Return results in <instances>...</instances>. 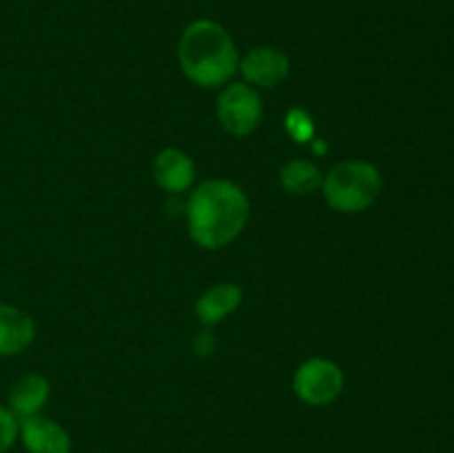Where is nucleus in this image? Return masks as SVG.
Returning a JSON list of instances; mask_svg holds the SVG:
<instances>
[{"instance_id": "f03ea898", "label": "nucleus", "mask_w": 454, "mask_h": 453, "mask_svg": "<svg viewBox=\"0 0 454 453\" xmlns=\"http://www.w3.org/2000/svg\"><path fill=\"white\" fill-rule=\"evenodd\" d=\"M180 65L200 87H220L239 69V56L229 31L215 20H195L180 38Z\"/></svg>"}, {"instance_id": "2eb2a0df", "label": "nucleus", "mask_w": 454, "mask_h": 453, "mask_svg": "<svg viewBox=\"0 0 454 453\" xmlns=\"http://www.w3.org/2000/svg\"><path fill=\"white\" fill-rule=\"evenodd\" d=\"M193 349L198 358H208V355H213V351H215V336H213L208 329H204V331H200L198 336H195Z\"/></svg>"}, {"instance_id": "f8f14e48", "label": "nucleus", "mask_w": 454, "mask_h": 453, "mask_svg": "<svg viewBox=\"0 0 454 453\" xmlns=\"http://www.w3.org/2000/svg\"><path fill=\"white\" fill-rule=\"evenodd\" d=\"M282 187L293 195H310L322 187V171L309 160H291L279 171Z\"/></svg>"}, {"instance_id": "9b49d317", "label": "nucleus", "mask_w": 454, "mask_h": 453, "mask_svg": "<svg viewBox=\"0 0 454 453\" xmlns=\"http://www.w3.org/2000/svg\"><path fill=\"white\" fill-rule=\"evenodd\" d=\"M242 302V289L238 284H217V287L208 289L207 293L200 296L195 302V314L202 320L204 327H213V324L222 322L229 314H233Z\"/></svg>"}, {"instance_id": "423d86ee", "label": "nucleus", "mask_w": 454, "mask_h": 453, "mask_svg": "<svg viewBox=\"0 0 454 453\" xmlns=\"http://www.w3.org/2000/svg\"><path fill=\"white\" fill-rule=\"evenodd\" d=\"M291 69L288 56L282 49L275 47H255L239 60V71H242L244 80L257 87H278L284 83Z\"/></svg>"}, {"instance_id": "f257e3e1", "label": "nucleus", "mask_w": 454, "mask_h": 453, "mask_svg": "<svg viewBox=\"0 0 454 453\" xmlns=\"http://www.w3.org/2000/svg\"><path fill=\"white\" fill-rule=\"evenodd\" d=\"M251 213L242 187L229 180L202 182L186 203V220L193 242L202 249H222L244 231Z\"/></svg>"}, {"instance_id": "ddd939ff", "label": "nucleus", "mask_w": 454, "mask_h": 453, "mask_svg": "<svg viewBox=\"0 0 454 453\" xmlns=\"http://www.w3.org/2000/svg\"><path fill=\"white\" fill-rule=\"evenodd\" d=\"M286 131L295 142H309L315 138V123L309 111L293 107L286 114Z\"/></svg>"}, {"instance_id": "39448f33", "label": "nucleus", "mask_w": 454, "mask_h": 453, "mask_svg": "<svg viewBox=\"0 0 454 453\" xmlns=\"http://www.w3.org/2000/svg\"><path fill=\"white\" fill-rule=\"evenodd\" d=\"M217 118L231 136H251L262 120V100L255 89L244 83L229 84L217 98Z\"/></svg>"}, {"instance_id": "7ed1b4c3", "label": "nucleus", "mask_w": 454, "mask_h": 453, "mask_svg": "<svg viewBox=\"0 0 454 453\" xmlns=\"http://www.w3.org/2000/svg\"><path fill=\"white\" fill-rule=\"evenodd\" d=\"M331 209L341 213L366 211L381 194V173L366 160H346L331 169L322 182Z\"/></svg>"}, {"instance_id": "1a4fd4ad", "label": "nucleus", "mask_w": 454, "mask_h": 453, "mask_svg": "<svg viewBox=\"0 0 454 453\" xmlns=\"http://www.w3.org/2000/svg\"><path fill=\"white\" fill-rule=\"evenodd\" d=\"M35 324L25 311L0 302V358L16 355L31 345Z\"/></svg>"}, {"instance_id": "9d476101", "label": "nucleus", "mask_w": 454, "mask_h": 453, "mask_svg": "<svg viewBox=\"0 0 454 453\" xmlns=\"http://www.w3.org/2000/svg\"><path fill=\"white\" fill-rule=\"evenodd\" d=\"M49 391H51L49 389V382L43 376H38V373H27V376L18 378L13 382L12 391H9V411L18 420L38 416L40 409L49 400Z\"/></svg>"}, {"instance_id": "dca6fc26", "label": "nucleus", "mask_w": 454, "mask_h": 453, "mask_svg": "<svg viewBox=\"0 0 454 453\" xmlns=\"http://www.w3.org/2000/svg\"><path fill=\"white\" fill-rule=\"evenodd\" d=\"M326 149H328V145L324 140H319V138H315L313 140V151L315 154H319V155H324L326 154Z\"/></svg>"}, {"instance_id": "0eeeda50", "label": "nucleus", "mask_w": 454, "mask_h": 453, "mask_svg": "<svg viewBox=\"0 0 454 453\" xmlns=\"http://www.w3.org/2000/svg\"><path fill=\"white\" fill-rule=\"evenodd\" d=\"M18 435L29 453H71L69 433L49 417H25Z\"/></svg>"}, {"instance_id": "6e6552de", "label": "nucleus", "mask_w": 454, "mask_h": 453, "mask_svg": "<svg viewBox=\"0 0 454 453\" xmlns=\"http://www.w3.org/2000/svg\"><path fill=\"white\" fill-rule=\"evenodd\" d=\"M153 178L164 191L168 194H182L191 187L195 178L193 160L180 149H162L155 155L153 163Z\"/></svg>"}, {"instance_id": "4468645a", "label": "nucleus", "mask_w": 454, "mask_h": 453, "mask_svg": "<svg viewBox=\"0 0 454 453\" xmlns=\"http://www.w3.org/2000/svg\"><path fill=\"white\" fill-rule=\"evenodd\" d=\"M20 420L9 409L0 407V453H7L18 440Z\"/></svg>"}, {"instance_id": "20e7f679", "label": "nucleus", "mask_w": 454, "mask_h": 453, "mask_svg": "<svg viewBox=\"0 0 454 453\" xmlns=\"http://www.w3.org/2000/svg\"><path fill=\"white\" fill-rule=\"evenodd\" d=\"M293 389L301 402L310 407H326L340 398L344 389V373L333 360H306L293 376Z\"/></svg>"}]
</instances>
